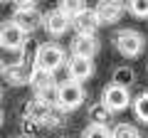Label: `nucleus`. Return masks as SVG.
Instances as JSON below:
<instances>
[{"instance_id": "obj_1", "label": "nucleus", "mask_w": 148, "mask_h": 138, "mask_svg": "<svg viewBox=\"0 0 148 138\" xmlns=\"http://www.w3.org/2000/svg\"><path fill=\"white\" fill-rule=\"evenodd\" d=\"M84 99H86L84 86H82L79 81H74V79H67V81H62V84L57 86V101H54V106L62 113L77 111V109L84 104Z\"/></svg>"}, {"instance_id": "obj_2", "label": "nucleus", "mask_w": 148, "mask_h": 138, "mask_svg": "<svg viewBox=\"0 0 148 138\" xmlns=\"http://www.w3.org/2000/svg\"><path fill=\"white\" fill-rule=\"evenodd\" d=\"M114 47H116V52L121 54V57L136 59L138 54H143V49H146V37H143L138 30L126 27V30H119L116 35H114Z\"/></svg>"}, {"instance_id": "obj_3", "label": "nucleus", "mask_w": 148, "mask_h": 138, "mask_svg": "<svg viewBox=\"0 0 148 138\" xmlns=\"http://www.w3.org/2000/svg\"><path fill=\"white\" fill-rule=\"evenodd\" d=\"M64 62H67V54H64V49L59 47V44H54V42L40 44L37 52H35V69H40V72L54 74Z\"/></svg>"}, {"instance_id": "obj_4", "label": "nucleus", "mask_w": 148, "mask_h": 138, "mask_svg": "<svg viewBox=\"0 0 148 138\" xmlns=\"http://www.w3.org/2000/svg\"><path fill=\"white\" fill-rule=\"evenodd\" d=\"M30 86L35 89V99H40V101H45V104H49V106H54V101H57V86H59L57 79H54V74L32 69Z\"/></svg>"}, {"instance_id": "obj_5", "label": "nucleus", "mask_w": 148, "mask_h": 138, "mask_svg": "<svg viewBox=\"0 0 148 138\" xmlns=\"http://www.w3.org/2000/svg\"><path fill=\"white\" fill-rule=\"evenodd\" d=\"M131 101H133L131 99V91L123 89V86L106 84L104 89H101V104H104L111 113H119V111H123V109H128Z\"/></svg>"}, {"instance_id": "obj_6", "label": "nucleus", "mask_w": 148, "mask_h": 138, "mask_svg": "<svg viewBox=\"0 0 148 138\" xmlns=\"http://www.w3.org/2000/svg\"><path fill=\"white\" fill-rule=\"evenodd\" d=\"M123 10H126L123 0H99L94 8V15L99 25H114L123 17Z\"/></svg>"}, {"instance_id": "obj_7", "label": "nucleus", "mask_w": 148, "mask_h": 138, "mask_svg": "<svg viewBox=\"0 0 148 138\" xmlns=\"http://www.w3.org/2000/svg\"><path fill=\"white\" fill-rule=\"evenodd\" d=\"M10 22L17 27V30H22L25 35H30V32H35L37 27H42V12L37 10V8H27V10H15L10 17Z\"/></svg>"}, {"instance_id": "obj_8", "label": "nucleus", "mask_w": 148, "mask_h": 138, "mask_svg": "<svg viewBox=\"0 0 148 138\" xmlns=\"http://www.w3.org/2000/svg\"><path fill=\"white\" fill-rule=\"evenodd\" d=\"M32 69H35V64H27L25 59H20V62L3 69V77L10 86H27L32 79Z\"/></svg>"}, {"instance_id": "obj_9", "label": "nucleus", "mask_w": 148, "mask_h": 138, "mask_svg": "<svg viewBox=\"0 0 148 138\" xmlns=\"http://www.w3.org/2000/svg\"><path fill=\"white\" fill-rule=\"evenodd\" d=\"M69 25H72V30L77 32V35H82V37H94L96 30H99V20H96L94 10L79 12L77 17H72V20H69Z\"/></svg>"}, {"instance_id": "obj_10", "label": "nucleus", "mask_w": 148, "mask_h": 138, "mask_svg": "<svg viewBox=\"0 0 148 138\" xmlns=\"http://www.w3.org/2000/svg\"><path fill=\"white\" fill-rule=\"evenodd\" d=\"M0 47H8V49H17L20 52L25 47V32L17 30L10 20L0 25Z\"/></svg>"}, {"instance_id": "obj_11", "label": "nucleus", "mask_w": 148, "mask_h": 138, "mask_svg": "<svg viewBox=\"0 0 148 138\" xmlns=\"http://www.w3.org/2000/svg\"><path fill=\"white\" fill-rule=\"evenodd\" d=\"M42 27L49 37H62L69 30V17H64L59 10H49L42 15Z\"/></svg>"}, {"instance_id": "obj_12", "label": "nucleus", "mask_w": 148, "mask_h": 138, "mask_svg": "<svg viewBox=\"0 0 148 138\" xmlns=\"http://www.w3.org/2000/svg\"><path fill=\"white\" fill-rule=\"evenodd\" d=\"M49 104H45V101L40 99H30L25 104V111H22V116H25V123L27 126H42L45 123V116L49 113Z\"/></svg>"}, {"instance_id": "obj_13", "label": "nucleus", "mask_w": 148, "mask_h": 138, "mask_svg": "<svg viewBox=\"0 0 148 138\" xmlns=\"http://www.w3.org/2000/svg\"><path fill=\"white\" fill-rule=\"evenodd\" d=\"M94 74V62L91 59H82V57H72L67 64V79H74V81H84Z\"/></svg>"}, {"instance_id": "obj_14", "label": "nucleus", "mask_w": 148, "mask_h": 138, "mask_svg": "<svg viewBox=\"0 0 148 138\" xmlns=\"http://www.w3.org/2000/svg\"><path fill=\"white\" fill-rule=\"evenodd\" d=\"M99 52V40L96 37H77L72 40V57H82V59H94V54Z\"/></svg>"}, {"instance_id": "obj_15", "label": "nucleus", "mask_w": 148, "mask_h": 138, "mask_svg": "<svg viewBox=\"0 0 148 138\" xmlns=\"http://www.w3.org/2000/svg\"><path fill=\"white\" fill-rule=\"evenodd\" d=\"M59 12H62L64 17H77L79 12H84L86 10V0H59V8H57Z\"/></svg>"}, {"instance_id": "obj_16", "label": "nucleus", "mask_w": 148, "mask_h": 138, "mask_svg": "<svg viewBox=\"0 0 148 138\" xmlns=\"http://www.w3.org/2000/svg\"><path fill=\"white\" fill-rule=\"evenodd\" d=\"M89 121L91 123H101V126H109V121H111V111L101 104V101H96L94 106L89 109Z\"/></svg>"}, {"instance_id": "obj_17", "label": "nucleus", "mask_w": 148, "mask_h": 138, "mask_svg": "<svg viewBox=\"0 0 148 138\" xmlns=\"http://www.w3.org/2000/svg\"><path fill=\"white\" fill-rule=\"evenodd\" d=\"M111 84L123 86V89H131V84H133V69H131V67H119V69H114Z\"/></svg>"}, {"instance_id": "obj_18", "label": "nucleus", "mask_w": 148, "mask_h": 138, "mask_svg": "<svg viewBox=\"0 0 148 138\" xmlns=\"http://www.w3.org/2000/svg\"><path fill=\"white\" fill-rule=\"evenodd\" d=\"M131 104H133V111H136L138 121L148 123V91H141V94H138Z\"/></svg>"}, {"instance_id": "obj_19", "label": "nucleus", "mask_w": 148, "mask_h": 138, "mask_svg": "<svg viewBox=\"0 0 148 138\" xmlns=\"http://www.w3.org/2000/svg\"><path fill=\"white\" fill-rule=\"evenodd\" d=\"M82 138H111V126H101V123H89L82 131Z\"/></svg>"}, {"instance_id": "obj_20", "label": "nucleus", "mask_w": 148, "mask_h": 138, "mask_svg": "<svg viewBox=\"0 0 148 138\" xmlns=\"http://www.w3.org/2000/svg\"><path fill=\"white\" fill-rule=\"evenodd\" d=\"M111 138H141V131L131 123H119L111 128Z\"/></svg>"}, {"instance_id": "obj_21", "label": "nucleus", "mask_w": 148, "mask_h": 138, "mask_svg": "<svg viewBox=\"0 0 148 138\" xmlns=\"http://www.w3.org/2000/svg\"><path fill=\"white\" fill-rule=\"evenodd\" d=\"M128 12L133 17H148V0H128Z\"/></svg>"}, {"instance_id": "obj_22", "label": "nucleus", "mask_w": 148, "mask_h": 138, "mask_svg": "<svg viewBox=\"0 0 148 138\" xmlns=\"http://www.w3.org/2000/svg\"><path fill=\"white\" fill-rule=\"evenodd\" d=\"M62 123H64V113L59 111L57 106H52V109H49V113L45 116V123H42V126H47V128H57V126H62Z\"/></svg>"}, {"instance_id": "obj_23", "label": "nucleus", "mask_w": 148, "mask_h": 138, "mask_svg": "<svg viewBox=\"0 0 148 138\" xmlns=\"http://www.w3.org/2000/svg\"><path fill=\"white\" fill-rule=\"evenodd\" d=\"M12 3H15V10H27L37 5V0H12Z\"/></svg>"}, {"instance_id": "obj_24", "label": "nucleus", "mask_w": 148, "mask_h": 138, "mask_svg": "<svg viewBox=\"0 0 148 138\" xmlns=\"http://www.w3.org/2000/svg\"><path fill=\"white\" fill-rule=\"evenodd\" d=\"M0 126H3V111H0Z\"/></svg>"}, {"instance_id": "obj_25", "label": "nucleus", "mask_w": 148, "mask_h": 138, "mask_svg": "<svg viewBox=\"0 0 148 138\" xmlns=\"http://www.w3.org/2000/svg\"><path fill=\"white\" fill-rule=\"evenodd\" d=\"M0 3H12V0H0Z\"/></svg>"}, {"instance_id": "obj_26", "label": "nucleus", "mask_w": 148, "mask_h": 138, "mask_svg": "<svg viewBox=\"0 0 148 138\" xmlns=\"http://www.w3.org/2000/svg\"><path fill=\"white\" fill-rule=\"evenodd\" d=\"M0 74H3V62H0Z\"/></svg>"}, {"instance_id": "obj_27", "label": "nucleus", "mask_w": 148, "mask_h": 138, "mask_svg": "<svg viewBox=\"0 0 148 138\" xmlns=\"http://www.w3.org/2000/svg\"><path fill=\"white\" fill-rule=\"evenodd\" d=\"M0 96H3V89H0Z\"/></svg>"}]
</instances>
